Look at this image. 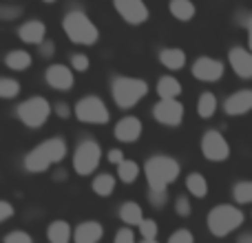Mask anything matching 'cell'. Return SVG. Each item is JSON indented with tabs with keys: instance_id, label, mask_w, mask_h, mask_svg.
Listing matches in <instances>:
<instances>
[{
	"instance_id": "5bb4252c",
	"label": "cell",
	"mask_w": 252,
	"mask_h": 243,
	"mask_svg": "<svg viewBox=\"0 0 252 243\" xmlns=\"http://www.w3.org/2000/svg\"><path fill=\"white\" fill-rule=\"evenodd\" d=\"M144 126L142 122H139V118H135V115H126V118H122L115 124V139L122 144H133L139 139V135H142Z\"/></svg>"
},
{
	"instance_id": "b9f144b4",
	"label": "cell",
	"mask_w": 252,
	"mask_h": 243,
	"mask_svg": "<svg viewBox=\"0 0 252 243\" xmlns=\"http://www.w3.org/2000/svg\"><path fill=\"white\" fill-rule=\"evenodd\" d=\"M106 159L111 161V164H115V166H120L124 161V152L120 151V148H111L109 152H106Z\"/></svg>"
},
{
	"instance_id": "83f0119b",
	"label": "cell",
	"mask_w": 252,
	"mask_h": 243,
	"mask_svg": "<svg viewBox=\"0 0 252 243\" xmlns=\"http://www.w3.org/2000/svg\"><path fill=\"white\" fill-rule=\"evenodd\" d=\"M139 175V166L137 161H130V159H124L122 164L118 166V177L122 183H133Z\"/></svg>"
},
{
	"instance_id": "bcb514c9",
	"label": "cell",
	"mask_w": 252,
	"mask_h": 243,
	"mask_svg": "<svg viewBox=\"0 0 252 243\" xmlns=\"http://www.w3.org/2000/svg\"><path fill=\"white\" fill-rule=\"evenodd\" d=\"M139 243H159V241H157V239H142Z\"/></svg>"
},
{
	"instance_id": "ba28073f",
	"label": "cell",
	"mask_w": 252,
	"mask_h": 243,
	"mask_svg": "<svg viewBox=\"0 0 252 243\" xmlns=\"http://www.w3.org/2000/svg\"><path fill=\"white\" fill-rule=\"evenodd\" d=\"M73 115L82 124H106L111 120V113L106 104L97 95H84L78 100L73 109Z\"/></svg>"
},
{
	"instance_id": "7a4b0ae2",
	"label": "cell",
	"mask_w": 252,
	"mask_h": 243,
	"mask_svg": "<svg viewBox=\"0 0 252 243\" xmlns=\"http://www.w3.org/2000/svg\"><path fill=\"white\" fill-rule=\"evenodd\" d=\"M182 166L168 155H153L144 164V175L148 182V190H168L170 183L177 182Z\"/></svg>"
},
{
	"instance_id": "74e56055",
	"label": "cell",
	"mask_w": 252,
	"mask_h": 243,
	"mask_svg": "<svg viewBox=\"0 0 252 243\" xmlns=\"http://www.w3.org/2000/svg\"><path fill=\"white\" fill-rule=\"evenodd\" d=\"M20 13H22V7H9V4L0 7V18H2V20H13V18H18Z\"/></svg>"
},
{
	"instance_id": "1f68e13d",
	"label": "cell",
	"mask_w": 252,
	"mask_h": 243,
	"mask_svg": "<svg viewBox=\"0 0 252 243\" xmlns=\"http://www.w3.org/2000/svg\"><path fill=\"white\" fill-rule=\"evenodd\" d=\"M148 201L153 208H164L168 204V190H148Z\"/></svg>"
},
{
	"instance_id": "d590c367",
	"label": "cell",
	"mask_w": 252,
	"mask_h": 243,
	"mask_svg": "<svg viewBox=\"0 0 252 243\" xmlns=\"http://www.w3.org/2000/svg\"><path fill=\"white\" fill-rule=\"evenodd\" d=\"M166 243H195V237H192L190 230L182 228V230L173 232V235L168 237V241H166Z\"/></svg>"
},
{
	"instance_id": "ffe728a7",
	"label": "cell",
	"mask_w": 252,
	"mask_h": 243,
	"mask_svg": "<svg viewBox=\"0 0 252 243\" xmlns=\"http://www.w3.org/2000/svg\"><path fill=\"white\" fill-rule=\"evenodd\" d=\"M157 95L159 100H177L182 95V84L173 75H164L157 80Z\"/></svg>"
},
{
	"instance_id": "f1b7e54d",
	"label": "cell",
	"mask_w": 252,
	"mask_h": 243,
	"mask_svg": "<svg viewBox=\"0 0 252 243\" xmlns=\"http://www.w3.org/2000/svg\"><path fill=\"white\" fill-rule=\"evenodd\" d=\"M232 197H235V201L241 204V206L252 204V182L246 179V182L235 183V188H232Z\"/></svg>"
},
{
	"instance_id": "7bdbcfd3",
	"label": "cell",
	"mask_w": 252,
	"mask_h": 243,
	"mask_svg": "<svg viewBox=\"0 0 252 243\" xmlns=\"http://www.w3.org/2000/svg\"><path fill=\"white\" fill-rule=\"evenodd\" d=\"M53 53H56V44H53L51 40H44V42L40 44V56H42V58H51Z\"/></svg>"
},
{
	"instance_id": "4316f807",
	"label": "cell",
	"mask_w": 252,
	"mask_h": 243,
	"mask_svg": "<svg viewBox=\"0 0 252 243\" xmlns=\"http://www.w3.org/2000/svg\"><path fill=\"white\" fill-rule=\"evenodd\" d=\"M197 113H199V118L208 120L213 118L215 113H217V97H215V93L206 91L199 95V102H197Z\"/></svg>"
},
{
	"instance_id": "4fadbf2b",
	"label": "cell",
	"mask_w": 252,
	"mask_h": 243,
	"mask_svg": "<svg viewBox=\"0 0 252 243\" xmlns=\"http://www.w3.org/2000/svg\"><path fill=\"white\" fill-rule=\"evenodd\" d=\"M44 80L56 91H71L75 84L73 69H69L66 64H51L47 69V73H44Z\"/></svg>"
},
{
	"instance_id": "603a6c76",
	"label": "cell",
	"mask_w": 252,
	"mask_h": 243,
	"mask_svg": "<svg viewBox=\"0 0 252 243\" xmlns=\"http://www.w3.org/2000/svg\"><path fill=\"white\" fill-rule=\"evenodd\" d=\"M168 9H170V16H173L175 20H182V22L192 20V16H195V11H197L195 4H192L190 0H170Z\"/></svg>"
},
{
	"instance_id": "cb8c5ba5",
	"label": "cell",
	"mask_w": 252,
	"mask_h": 243,
	"mask_svg": "<svg viewBox=\"0 0 252 243\" xmlns=\"http://www.w3.org/2000/svg\"><path fill=\"white\" fill-rule=\"evenodd\" d=\"M186 190L197 199H204L208 195V182H206V177L201 173H190L186 177Z\"/></svg>"
},
{
	"instance_id": "2e32d148",
	"label": "cell",
	"mask_w": 252,
	"mask_h": 243,
	"mask_svg": "<svg viewBox=\"0 0 252 243\" xmlns=\"http://www.w3.org/2000/svg\"><path fill=\"white\" fill-rule=\"evenodd\" d=\"M223 111L228 115H246L248 111H252V91L250 89H241V91L232 93V95L226 97L223 102Z\"/></svg>"
},
{
	"instance_id": "d4e9b609",
	"label": "cell",
	"mask_w": 252,
	"mask_h": 243,
	"mask_svg": "<svg viewBox=\"0 0 252 243\" xmlns=\"http://www.w3.org/2000/svg\"><path fill=\"white\" fill-rule=\"evenodd\" d=\"M4 64L11 71H27L31 66V56L27 51H22V49H13V51L7 53Z\"/></svg>"
},
{
	"instance_id": "3957f363",
	"label": "cell",
	"mask_w": 252,
	"mask_h": 243,
	"mask_svg": "<svg viewBox=\"0 0 252 243\" xmlns=\"http://www.w3.org/2000/svg\"><path fill=\"white\" fill-rule=\"evenodd\" d=\"M244 213L232 204H219L215 208H210V213L206 214V228L213 237L223 239L230 232H235L237 228H241L244 223Z\"/></svg>"
},
{
	"instance_id": "9c48e42d",
	"label": "cell",
	"mask_w": 252,
	"mask_h": 243,
	"mask_svg": "<svg viewBox=\"0 0 252 243\" xmlns=\"http://www.w3.org/2000/svg\"><path fill=\"white\" fill-rule=\"evenodd\" d=\"M201 152H204V157L208 161H217L219 164V161H226L230 157V144L219 130L210 128L201 137Z\"/></svg>"
},
{
	"instance_id": "44dd1931",
	"label": "cell",
	"mask_w": 252,
	"mask_h": 243,
	"mask_svg": "<svg viewBox=\"0 0 252 243\" xmlns=\"http://www.w3.org/2000/svg\"><path fill=\"white\" fill-rule=\"evenodd\" d=\"M47 241L49 243H69L71 241V226L64 219H56L47 226Z\"/></svg>"
},
{
	"instance_id": "ac0fdd59",
	"label": "cell",
	"mask_w": 252,
	"mask_h": 243,
	"mask_svg": "<svg viewBox=\"0 0 252 243\" xmlns=\"http://www.w3.org/2000/svg\"><path fill=\"white\" fill-rule=\"evenodd\" d=\"M18 35H20L22 42L38 44L40 47V44L47 40V27H44V22H40V20H29L18 29Z\"/></svg>"
},
{
	"instance_id": "5b68a950",
	"label": "cell",
	"mask_w": 252,
	"mask_h": 243,
	"mask_svg": "<svg viewBox=\"0 0 252 243\" xmlns=\"http://www.w3.org/2000/svg\"><path fill=\"white\" fill-rule=\"evenodd\" d=\"M148 84L146 80L130 78V75H118L111 82V95L120 109H133L142 97H146Z\"/></svg>"
},
{
	"instance_id": "7c38bea8",
	"label": "cell",
	"mask_w": 252,
	"mask_h": 243,
	"mask_svg": "<svg viewBox=\"0 0 252 243\" xmlns=\"http://www.w3.org/2000/svg\"><path fill=\"white\" fill-rule=\"evenodd\" d=\"M223 62L215 60V58H197L195 62H192V75H195L197 80H201V82H217V80H221L223 75Z\"/></svg>"
},
{
	"instance_id": "e575fe53",
	"label": "cell",
	"mask_w": 252,
	"mask_h": 243,
	"mask_svg": "<svg viewBox=\"0 0 252 243\" xmlns=\"http://www.w3.org/2000/svg\"><path fill=\"white\" fill-rule=\"evenodd\" d=\"M2 243H33V239H31V235L25 230H13L4 237Z\"/></svg>"
},
{
	"instance_id": "484cf974",
	"label": "cell",
	"mask_w": 252,
	"mask_h": 243,
	"mask_svg": "<svg viewBox=\"0 0 252 243\" xmlns=\"http://www.w3.org/2000/svg\"><path fill=\"white\" fill-rule=\"evenodd\" d=\"M93 192L97 197H111L115 192V177L109 173H100L93 179Z\"/></svg>"
},
{
	"instance_id": "8fae6325",
	"label": "cell",
	"mask_w": 252,
	"mask_h": 243,
	"mask_svg": "<svg viewBox=\"0 0 252 243\" xmlns=\"http://www.w3.org/2000/svg\"><path fill=\"white\" fill-rule=\"evenodd\" d=\"M113 7L128 25H144L148 20V7L144 0H113Z\"/></svg>"
},
{
	"instance_id": "d6a6232c",
	"label": "cell",
	"mask_w": 252,
	"mask_h": 243,
	"mask_svg": "<svg viewBox=\"0 0 252 243\" xmlns=\"http://www.w3.org/2000/svg\"><path fill=\"white\" fill-rule=\"evenodd\" d=\"M89 66H91L89 56H84V53H73V56H71V69L73 71L84 73V71H89Z\"/></svg>"
},
{
	"instance_id": "ab89813d",
	"label": "cell",
	"mask_w": 252,
	"mask_h": 243,
	"mask_svg": "<svg viewBox=\"0 0 252 243\" xmlns=\"http://www.w3.org/2000/svg\"><path fill=\"white\" fill-rule=\"evenodd\" d=\"M13 213H16V210H13V206L9 204V201H0V221L4 223L7 219H11Z\"/></svg>"
},
{
	"instance_id": "7402d4cb",
	"label": "cell",
	"mask_w": 252,
	"mask_h": 243,
	"mask_svg": "<svg viewBox=\"0 0 252 243\" xmlns=\"http://www.w3.org/2000/svg\"><path fill=\"white\" fill-rule=\"evenodd\" d=\"M120 219L126 223V226H139V223L144 221V213H142V206L135 204V201H124L122 206H120Z\"/></svg>"
},
{
	"instance_id": "60d3db41",
	"label": "cell",
	"mask_w": 252,
	"mask_h": 243,
	"mask_svg": "<svg viewBox=\"0 0 252 243\" xmlns=\"http://www.w3.org/2000/svg\"><path fill=\"white\" fill-rule=\"evenodd\" d=\"M237 22H241L248 29V47L252 51V13H244V18H237Z\"/></svg>"
},
{
	"instance_id": "f546056e",
	"label": "cell",
	"mask_w": 252,
	"mask_h": 243,
	"mask_svg": "<svg viewBox=\"0 0 252 243\" xmlns=\"http://www.w3.org/2000/svg\"><path fill=\"white\" fill-rule=\"evenodd\" d=\"M20 93V82L13 78H0V97L4 100H13Z\"/></svg>"
},
{
	"instance_id": "30bf717a",
	"label": "cell",
	"mask_w": 252,
	"mask_h": 243,
	"mask_svg": "<svg viewBox=\"0 0 252 243\" xmlns=\"http://www.w3.org/2000/svg\"><path fill=\"white\" fill-rule=\"evenodd\" d=\"M184 104L179 100H159L153 106V118L157 124L164 126H179L184 122Z\"/></svg>"
},
{
	"instance_id": "6da1fadb",
	"label": "cell",
	"mask_w": 252,
	"mask_h": 243,
	"mask_svg": "<svg viewBox=\"0 0 252 243\" xmlns=\"http://www.w3.org/2000/svg\"><path fill=\"white\" fill-rule=\"evenodd\" d=\"M66 157V142L62 137H51L44 139L35 148H31L25 157V168L29 173H44L51 166L60 164Z\"/></svg>"
},
{
	"instance_id": "d6986e66",
	"label": "cell",
	"mask_w": 252,
	"mask_h": 243,
	"mask_svg": "<svg viewBox=\"0 0 252 243\" xmlns=\"http://www.w3.org/2000/svg\"><path fill=\"white\" fill-rule=\"evenodd\" d=\"M159 62H161V64H164L168 71H179V69H184V66H186V53H184L179 47L161 49Z\"/></svg>"
},
{
	"instance_id": "7dc6e473",
	"label": "cell",
	"mask_w": 252,
	"mask_h": 243,
	"mask_svg": "<svg viewBox=\"0 0 252 243\" xmlns=\"http://www.w3.org/2000/svg\"><path fill=\"white\" fill-rule=\"evenodd\" d=\"M42 2H56V0H42Z\"/></svg>"
},
{
	"instance_id": "836d02e7",
	"label": "cell",
	"mask_w": 252,
	"mask_h": 243,
	"mask_svg": "<svg viewBox=\"0 0 252 243\" xmlns=\"http://www.w3.org/2000/svg\"><path fill=\"white\" fill-rule=\"evenodd\" d=\"M190 199H188L186 195H182V197H177L175 199V213H177V217H190Z\"/></svg>"
},
{
	"instance_id": "ee69618b",
	"label": "cell",
	"mask_w": 252,
	"mask_h": 243,
	"mask_svg": "<svg viewBox=\"0 0 252 243\" xmlns=\"http://www.w3.org/2000/svg\"><path fill=\"white\" fill-rule=\"evenodd\" d=\"M237 243H252V232H241L237 237Z\"/></svg>"
},
{
	"instance_id": "8d00e7d4",
	"label": "cell",
	"mask_w": 252,
	"mask_h": 243,
	"mask_svg": "<svg viewBox=\"0 0 252 243\" xmlns=\"http://www.w3.org/2000/svg\"><path fill=\"white\" fill-rule=\"evenodd\" d=\"M113 243H137V241H135V235L130 228H120L113 237Z\"/></svg>"
},
{
	"instance_id": "277c9868",
	"label": "cell",
	"mask_w": 252,
	"mask_h": 243,
	"mask_svg": "<svg viewBox=\"0 0 252 243\" xmlns=\"http://www.w3.org/2000/svg\"><path fill=\"white\" fill-rule=\"evenodd\" d=\"M62 29H64L66 38L75 44H95L100 38L95 22L80 9H71L62 20Z\"/></svg>"
},
{
	"instance_id": "52a82bcc",
	"label": "cell",
	"mask_w": 252,
	"mask_h": 243,
	"mask_svg": "<svg viewBox=\"0 0 252 243\" xmlns=\"http://www.w3.org/2000/svg\"><path fill=\"white\" fill-rule=\"evenodd\" d=\"M102 159V148L95 139H84L78 144L73 152V170L80 177H89L93 170L100 166Z\"/></svg>"
},
{
	"instance_id": "f35d334b",
	"label": "cell",
	"mask_w": 252,
	"mask_h": 243,
	"mask_svg": "<svg viewBox=\"0 0 252 243\" xmlns=\"http://www.w3.org/2000/svg\"><path fill=\"white\" fill-rule=\"evenodd\" d=\"M53 113H56L58 118L66 120V118H71V106L66 104V102H58V104H53Z\"/></svg>"
},
{
	"instance_id": "4dcf8cb0",
	"label": "cell",
	"mask_w": 252,
	"mask_h": 243,
	"mask_svg": "<svg viewBox=\"0 0 252 243\" xmlns=\"http://www.w3.org/2000/svg\"><path fill=\"white\" fill-rule=\"evenodd\" d=\"M137 228H139L142 239H157V235H159V226H157L155 219H144Z\"/></svg>"
},
{
	"instance_id": "f6af8a7d",
	"label": "cell",
	"mask_w": 252,
	"mask_h": 243,
	"mask_svg": "<svg viewBox=\"0 0 252 243\" xmlns=\"http://www.w3.org/2000/svg\"><path fill=\"white\" fill-rule=\"evenodd\" d=\"M53 177H56V179H58V182H62V179H64V177H66V173H64V170H58V173H56V175H53Z\"/></svg>"
},
{
	"instance_id": "9a60e30c",
	"label": "cell",
	"mask_w": 252,
	"mask_h": 243,
	"mask_svg": "<svg viewBox=\"0 0 252 243\" xmlns=\"http://www.w3.org/2000/svg\"><path fill=\"white\" fill-rule=\"evenodd\" d=\"M228 60H230V66L239 78L244 80H252V51L244 47H232L228 51Z\"/></svg>"
},
{
	"instance_id": "8992f818",
	"label": "cell",
	"mask_w": 252,
	"mask_h": 243,
	"mask_svg": "<svg viewBox=\"0 0 252 243\" xmlns=\"http://www.w3.org/2000/svg\"><path fill=\"white\" fill-rule=\"evenodd\" d=\"M51 111L53 109L47 97L33 95V97H29V100H25L22 104H18L16 115L27 128H40V126H44V122L49 120Z\"/></svg>"
},
{
	"instance_id": "e0dca14e",
	"label": "cell",
	"mask_w": 252,
	"mask_h": 243,
	"mask_svg": "<svg viewBox=\"0 0 252 243\" xmlns=\"http://www.w3.org/2000/svg\"><path fill=\"white\" fill-rule=\"evenodd\" d=\"M104 237V228L100 221H82L73 230V243H100Z\"/></svg>"
}]
</instances>
